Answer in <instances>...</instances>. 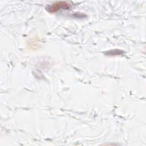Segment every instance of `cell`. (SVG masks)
I'll return each mask as SVG.
<instances>
[{"instance_id":"1","label":"cell","mask_w":146,"mask_h":146,"mask_svg":"<svg viewBox=\"0 0 146 146\" xmlns=\"http://www.w3.org/2000/svg\"><path fill=\"white\" fill-rule=\"evenodd\" d=\"M71 6V5L70 2L67 1H58L51 5L48 6L46 7L47 11L50 13H54L56 12L58 10L61 9L67 10L69 9Z\"/></svg>"},{"instance_id":"2","label":"cell","mask_w":146,"mask_h":146,"mask_svg":"<svg viewBox=\"0 0 146 146\" xmlns=\"http://www.w3.org/2000/svg\"><path fill=\"white\" fill-rule=\"evenodd\" d=\"M123 51L120 50H111L110 51H107L106 52H104V54L106 55H111V56H113V55H121L122 54H123Z\"/></svg>"}]
</instances>
